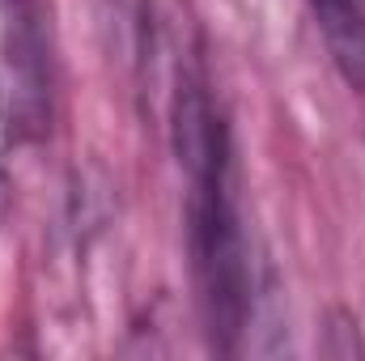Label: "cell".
I'll use <instances>...</instances> for the list:
<instances>
[{
    "instance_id": "6da1fadb",
    "label": "cell",
    "mask_w": 365,
    "mask_h": 361,
    "mask_svg": "<svg viewBox=\"0 0 365 361\" xmlns=\"http://www.w3.org/2000/svg\"><path fill=\"white\" fill-rule=\"evenodd\" d=\"M179 158L187 171V234L200 310L212 345L234 349L251 310V260L238 213L230 132L200 86L179 98Z\"/></svg>"
},
{
    "instance_id": "7a4b0ae2",
    "label": "cell",
    "mask_w": 365,
    "mask_h": 361,
    "mask_svg": "<svg viewBox=\"0 0 365 361\" xmlns=\"http://www.w3.org/2000/svg\"><path fill=\"white\" fill-rule=\"evenodd\" d=\"M310 13L340 77L365 93V0H310Z\"/></svg>"
},
{
    "instance_id": "3957f363",
    "label": "cell",
    "mask_w": 365,
    "mask_h": 361,
    "mask_svg": "<svg viewBox=\"0 0 365 361\" xmlns=\"http://www.w3.org/2000/svg\"><path fill=\"white\" fill-rule=\"evenodd\" d=\"M4 145H9V128H4V106H0V217L9 204V166H4Z\"/></svg>"
}]
</instances>
